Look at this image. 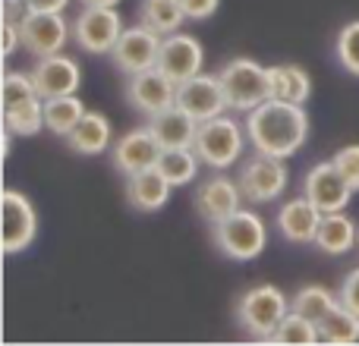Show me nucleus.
<instances>
[{"label": "nucleus", "mask_w": 359, "mask_h": 346, "mask_svg": "<svg viewBox=\"0 0 359 346\" xmlns=\"http://www.w3.org/2000/svg\"><path fill=\"white\" fill-rule=\"evenodd\" d=\"M217 76H221V85H224V95H227L230 111L249 113L252 107H259L262 101L271 98V76H268V67L249 60V57L230 60Z\"/></svg>", "instance_id": "obj_5"}, {"label": "nucleus", "mask_w": 359, "mask_h": 346, "mask_svg": "<svg viewBox=\"0 0 359 346\" xmlns=\"http://www.w3.org/2000/svg\"><path fill=\"white\" fill-rule=\"evenodd\" d=\"M67 145L76 151V155H104L107 148L114 145V130H111V120L104 117L101 111H86V117L76 123V130L67 136Z\"/></svg>", "instance_id": "obj_21"}, {"label": "nucleus", "mask_w": 359, "mask_h": 346, "mask_svg": "<svg viewBox=\"0 0 359 346\" xmlns=\"http://www.w3.org/2000/svg\"><path fill=\"white\" fill-rule=\"evenodd\" d=\"M22 32V48L35 57H50V54H63L73 25L63 19V13H44V10H29L19 22Z\"/></svg>", "instance_id": "obj_8"}, {"label": "nucleus", "mask_w": 359, "mask_h": 346, "mask_svg": "<svg viewBox=\"0 0 359 346\" xmlns=\"http://www.w3.org/2000/svg\"><path fill=\"white\" fill-rule=\"evenodd\" d=\"M149 126L155 130V136L161 139L164 148H192V145H196L198 120L192 117L189 111H183L180 104L149 117Z\"/></svg>", "instance_id": "obj_22"}, {"label": "nucleus", "mask_w": 359, "mask_h": 346, "mask_svg": "<svg viewBox=\"0 0 359 346\" xmlns=\"http://www.w3.org/2000/svg\"><path fill=\"white\" fill-rule=\"evenodd\" d=\"M123 35V19L117 6H86L73 22V41L86 54H111Z\"/></svg>", "instance_id": "obj_7"}, {"label": "nucleus", "mask_w": 359, "mask_h": 346, "mask_svg": "<svg viewBox=\"0 0 359 346\" xmlns=\"http://www.w3.org/2000/svg\"><path fill=\"white\" fill-rule=\"evenodd\" d=\"M236 179H240V189H243V195H246V202L268 205V202H278L287 192V186H290V170H287L284 158H271V155L255 151L249 161L240 164V177Z\"/></svg>", "instance_id": "obj_6"}, {"label": "nucleus", "mask_w": 359, "mask_h": 346, "mask_svg": "<svg viewBox=\"0 0 359 346\" xmlns=\"http://www.w3.org/2000/svg\"><path fill=\"white\" fill-rule=\"evenodd\" d=\"M155 67L161 69V73H168L177 85L180 82H186V79H192V76H198L202 73V67H205L202 41H198L196 35H186V32L164 35Z\"/></svg>", "instance_id": "obj_14"}, {"label": "nucleus", "mask_w": 359, "mask_h": 346, "mask_svg": "<svg viewBox=\"0 0 359 346\" xmlns=\"http://www.w3.org/2000/svg\"><path fill=\"white\" fill-rule=\"evenodd\" d=\"M318 223H322V211H318L306 195L290 198V202H284L278 211V233L284 236L287 242H293V246L316 242Z\"/></svg>", "instance_id": "obj_18"}, {"label": "nucleus", "mask_w": 359, "mask_h": 346, "mask_svg": "<svg viewBox=\"0 0 359 346\" xmlns=\"http://www.w3.org/2000/svg\"><path fill=\"white\" fill-rule=\"evenodd\" d=\"M82 6H120V0H82Z\"/></svg>", "instance_id": "obj_37"}, {"label": "nucleus", "mask_w": 359, "mask_h": 346, "mask_svg": "<svg viewBox=\"0 0 359 346\" xmlns=\"http://www.w3.org/2000/svg\"><path fill=\"white\" fill-rule=\"evenodd\" d=\"M309 113L303 104L280 98H268L259 107L246 113V136L249 145L262 155L271 158H293L303 151V145L309 142Z\"/></svg>", "instance_id": "obj_1"}, {"label": "nucleus", "mask_w": 359, "mask_h": 346, "mask_svg": "<svg viewBox=\"0 0 359 346\" xmlns=\"http://www.w3.org/2000/svg\"><path fill=\"white\" fill-rule=\"evenodd\" d=\"M337 296H341V303L347 305V309H353L359 315V268L347 274V277L341 280V290H337Z\"/></svg>", "instance_id": "obj_34"}, {"label": "nucleus", "mask_w": 359, "mask_h": 346, "mask_svg": "<svg viewBox=\"0 0 359 346\" xmlns=\"http://www.w3.org/2000/svg\"><path fill=\"white\" fill-rule=\"evenodd\" d=\"M164 145L161 139L155 136L151 126H139V130H130L111 145V164L117 167V173L123 177H133L139 170H149L158 164Z\"/></svg>", "instance_id": "obj_12"}, {"label": "nucleus", "mask_w": 359, "mask_h": 346, "mask_svg": "<svg viewBox=\"0 0 359 346\" xmlns=\"http://www.w3.org/2000/svg\"><path fill=\"white\" fill-rule=\"evenodd\" d=\"M155 167L161 170L164 177H168V183L177 189V186L196 183L198 167H205V164H202V158L196 155V148H164Z\"/></svg>", "instance_id": "obj_26"}, {"label": "nucleus", "mask_w": 359, "mask_h": 346, "mask_svg": "<svg viewBox=\"0 0 359 346\" xmlns=\"http://www.w3.org/2000/svg\"><path fill=\"white\" fill-rule=\"evenodd\" d=\"M139 22L149 25L158 35H174L186 22V13L180 0H142L139 6Z\"/></svg>", "instance_id": "obj_27"}, {"label": "nucleus", "mask_w": 359, "mask_h": 346, "mask_svg": "<svg viewBox=\"0 0 359 346\" xmlns=\"http://www.w3.org/2000/svg\"><path fill=\"white\" fill-rule=\"evenodd\" d=\"M4 130H10L13 136L19 139H32L38 136L44 126V98H29L22 104H13V107H4Z\"/></svg>", "instance_id": "obj_25"}, {"label": "nucleus", "mask_w": 359, "mask_h": 346, "mask_svg": "<svg viewBox=\"0 0 359 346\" xmlns=\"http://www.w3.org/2000/svg\"><path fill=\"white\" fill-rule=\"evenodd\" d=\"M331 161H334L337 170L344 173V179L350 183V189L359 192V145H344Z\"/></svg>", "instance_id": "obj_32"}, {"label": "nucleus", "mask_w": 359, "mask_h": 346, "mask_svg": "<svg viewBox=\"0 0 359 346\" xmlns=\"http://www.w3.org/2000/svg\"><path fill=\"white\" fill-rule=\"evenodd\" d=\"M126 101L142 117H155V113L177 104V82L168 73H161L158 67H149L142 73L130 76V82H126Z\"/></svg>", "instance_id": "obj_10"}, {"label": "nucleus", "mask_w": 359, "mask_h": 346, "mask_svg": "<svg viewBox=\"0 0 359 346\" xmlns=\"http://www.w3.org/2000/svg\"><path fill=\"white\" fill-rule=\"evenodd\" d=\"M88 107L82 104L79 95H57V98H44V126H48L54 136L67 139L76 130L82 117H86Z\"/></svg>", "instance_id": "obj_24"}, {"label": "nucleus", "mask_w": 359, "mask_h": 346, "mask_svg": "<svg viewBox=\"0 0 359 346\" xmlns=\"http://www.w3.org/2000/svg\"><path fill=\"white\" fill-rule=\"evenodd\" d=\"M25 10H44V13H63L69 0H19Z\"/></svg>", "instance_id": "obj_36"}, {"label": "nucleus", "mask_w": 359, "mask_h": 346, "mask_svg": "<svg viewBox=\"0 0 359 346\" xmlns=\"http://www.w3.org/2000/svg\"><path fill=\"white\" fill-rule=\"evenodd\" d=\"M161 41H164V35L151 32L149 25H142V22L133 25V29H123L120 41L114 44V50H111L114 67L123 76H136V73H142V69L155 67Z\"/></svg>", "instance_id": "obj_11"}, {"label": "nucleus", "mask_w": 359, "mask_h": 346, "mask_svg": "<svg viewBox=\"0 0 359 346\" xmlns=\"http://www.w3.org/2000/svg\"><path fill=\"white\" fill-rule=\"evenodd\" d=\"M180 4H183L186 19H192V22H205V19H211L217 13L221 0H180Z\"/></svg>", "instance_id": "obj_33"}, {"label": "nucleus", "mask_w": 359, "mask_h": 346, "mask_svg": "<svg viewBox=\"0 0 359 346\" xmlns=\"http://www.w3.org/2000/svg\"><path fill=\"white\" fill-rule=\"evenodd\" d=\"M318 337H322V343H334V346L359 343V315L353 309H347L344 303H337L318 321Z\"/></svg>", "instance_id": "obj_28"}, {"label": "nucleus", "mask_w": 359, "mask_h": 346, "mask_svg": "<svg viewBox=\"0 0 359 346\" xmlns=\"http://www.w3.org/2000/svg\"><path fill=\"white\" fill-rule=\"evenodd\" d=\"M341 303V296L337 293H331L328 286H322V284H309V286H303V290L297 293V296L290 299V309L293 312H299L303 318H309V321H322L325 315H328L334 305Z\"/></svg>", "instance_id": "obj_29"}, {"label": "nucleus", "mask_w": 359, "mask_h": 346, "mask_svg": "<svg viewBox=\"0 0 359 346\" xmlns=\"http://www.w3.org/2000/svg\"><path fill=\"white\" fill-rule=\"evenodd\" d=\"M0 208H4V252H25L38 236V211L32 198L19 189H4Z\"/></svg>", "instance_id": "obj_9"}, {"label": "nucleus", "mask_w": 359, "mask_h": 346, "mask_svg": "<svg viewBox=\"0 0 359 346\" xmlns=\"http://www.w3.org/2000/svg\"><path fill=\"white\" fill-rule=\"evenodd\" d=\"M177 104L183 107V111H189L198 123L211 120V117H221V113L230 111L227 95H224V85H221V76H208V73H198V76H192V79L180 82Z\"/></svg>", "instance_id": "obj_15"}, {"label": "nucleus", "mask_w": 359, "mask_h": 346, "mask_svg": "<svg viewBox=\"0 0 359 346\" xmlns=\"http://www.w3.org/2000/svg\"><path fill=\"white\" fill-rule=\"evenodd\" d=\"M22 44V32H19V22H6L4 19V57H13L16 48Z\"/></svg>", "instance_id": "obj_35"}, {"label": "nucleus", "mask_w": 359, "mask_h": 346, "mask_svg": "<svg viewBox=\"0 0 359 346\" xmlns=\"http://www.w3.org/2000/svg\"><path fill=\"white\" fill-rule=\"evenodd\" d=\"M170 192H174V186L168 183V177L158 167L139 170L133 177H126V202L136 211H142V214L161 211L170 202Z\"/></svg>", "instance_id": "obj_19"}, {"label": "nucleus", "mask_w": 359, "mask_h": 346, "mask_svg": "<svg viewBox=\"0 0 359 346\" xmlns=\"http://www.w3.org/2000/svg\"><path fill=\"white\" fill-rule=\"evenodd\" d=\"M268 343H284V346H312V343H322V337H318V324L309 321V318H303L299 312H287V318L278 324V331H274V337Z\"/></svg>", "instance_id": "obj_30"}, {"label": "nucleus", "mask_w": 359, "mask_h": 346, "mask_svg": "<svg viewBox=\"0 0 359 346\" xmlns=\"http://www.w3.org/2000/svg\"><path fill=\"white\" fill-rule=\"evenodd\" d=\"M243 189L240 179H230L224 170H215V177L202 179L196 189V211L208 223H217L224 217H230L233 211L243 208Z\"/></svg>", "instance_id": "obj_16"}, {"label": "nucleus", "mask_w": 359, "mask_h": 346, "mask_svg": "<svg viewBox=\"0 0 359 346\" xmlns=\"http://www.w3.org/2000/svg\"><path fill=\"white\" fill-rule=\"evenodd\" d=\"M303 195L316 205L322 214L328 211H344L353 198V189L344 179V173L337 170L334 161H322L316 167H309V173L303 177Z\"/></svg>", "instance_id": "obj_13"}, {"label": "nucleus", "mask_w": 359, "mask_h": 346, "mask_svg": "<svg viewBox=\"0 0 359 346\" xmlns=\"http://www.w3.org/2000/svg\"><path fill=\"white\" fill-rule=\"evenodd\" d=\"M334 60L341 63L344 73L359 79V19L347 22L334 38Z\"/></svg>", "instance_id": "obj_31"}, {"label": "nucleus", "mask_w": 359, "mask_h": 346, "mask_svg": "<svg viewBox=\"0 0 359 346\" xmlns=\"http://www.w3.org/2000/svg\"><path fill=\"white\" fill-rule=\"evenodd\" d=\"M268 76H271V98L293 101V104H306L312 98V76L297 63L268 67Z\"/></svg>", "instance_id": "obj_23"}, {"label": "nucleus", "mask_w": 359, "mask_h": 346, "mask_svg": "<svg viewBox=\"0 0 359 346\" xmlns=\"http://www.w3.org/2000/svg\"><path fill=\"white\" fill-rule=\"evenodd\" d=\"M290 303L274 284H259L236 299V321L255 340H271L278 324L287 318Z\"/></svg>", "instance_id": "obj_4"}, {"label": "nucleus", "mask_w": 359, "mask_h": 346, "mask_svg": "<svg viewBox=\"0 0 359 346\" xmlns=\"http://www.w3.org/2000/svg\"><path fill=\"white\" fill-rule=\"evenodd\" d=\"M312 246L325 255H347L353 246H359V227L356 221L347 214V211H328L322 214V223H318V233Z\"/></svg>", "instance_id": "obj_20"}, {"label": "nucleus", "mask_w": 359, "mask_h": 346, "mask_svg": "<svg viewBox=\"0 0 359 346\" xmlns=\"http://www.w3.org/2000/svg\"><path fill=\"white\" fill-rule=\"evenodd\" d=\"M32 79H35L41 98H57V95H76L82 85V69L73 57L67 54H50L38 57L32 67Z\"/></svg>", "instance_id": "obj_17"}, {"label": "nucleus", "mask_w": 359, "mask_h": 346, "mask_svg": "<svg viewBox=\"0 0 359 346\" xmlns=\"http://www.w3.org/2000/svg\"><path fill=\"white\" fill-rule=\"evenodd\" d=\"M211 240H215L217 252L227 255L230 261H252L265 252L268 227L262 214H255L252 208H240L224 221L211 223Z\"/></svg>", "instance_id": "obj_3"}, {"label": "nucleus", "mask_w": 359, "mask_h": 346, "mask_svg": "<svg viewBox=\"0 0 359 346\" xmlns=\"http://www.w3.org/2000/svg\"><path fill=\"white\" fill-rule=\"evenodd\" d=\"M249 145V136H246V123H240L236 117H211V120H202L198 123V132H196V155L202 158L205 167L211 170H230L243 161V151Z\"/></svg>", "instance_id": "obj_2"}]
</instances>
